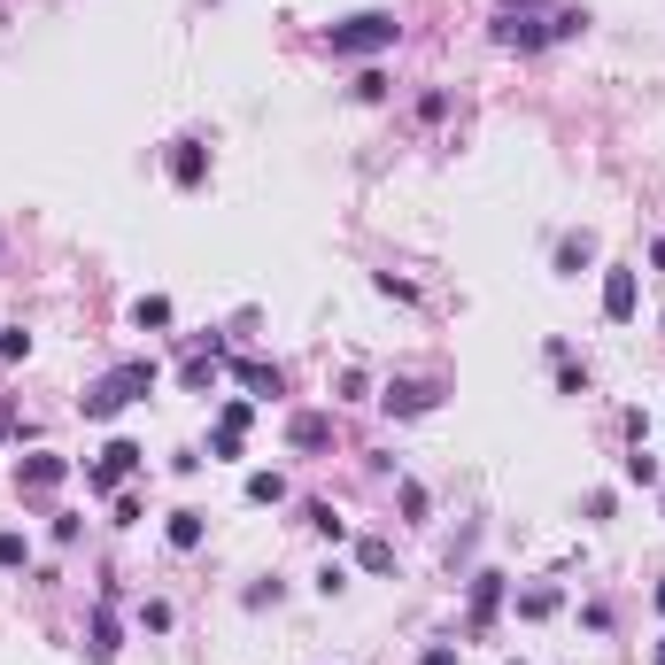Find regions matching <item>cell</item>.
<instances>
[{"mask_svg":"<svg viewBox=\"0 0 665 665\" xmlns=\"http://www.w3.org/2000/svg\"><path fill=\"white\" fill-rule=\"evenodd\" d=\"M140 395H155V364H116L109 379H93L86 395H78V410L86 418H116V410L140 403Z\"/></svg>","mask_w":665,"mask_h":665,"instance_id":"obj_1","label":"cell"},{"mask_svg":"<svg viewBox=\"0 0 665 665\" xmlns=\"http://www.w3.org/2000/svg\"><path fill=\"white\" fill-rule=\"evenodd\" d=\"M395 39H403V24H395V16H379V8L325 31V47H333V55H379V47H395Z\"/></svg>","mask_w":665,"mask_h":665,"instance_id":"obj_2","label":"cell"},{"mask_svg":"<svg viewBox=\"0 0 665 665\" xmlns=\"http://www.w3.org/2000/svg\"><path fill=\"white\" fill-rule=\"evenodd\" d=\"M140 464H147V449L116 434L109 449H101V464H86V488H93V495H116L124 480H132V472H140Z\"/></svg>","mask_w":665,"mask_h":665,"instance_id":"obj_3","label":"cell"},{"mask_svg":"<svg viewBox=\"0 0 665 665\" xmlns=\"http://www.w3.org/2000/svg\"><path fill=\"white\" fill-rule=\"evenodd\" d=\"M635 310H642V279L627 271V263H611V271H604V318L611 325H635Z\"/></svg>","mask_w":665,"mask_h":665,"instance_id":"obj_4","label":"cell"},{"mask_svg":"<svg viewBox=\"0 0 665 665\" xmlns=\"http://www.w3.org/2000/svg\"><path fill=\"white\" fill-rule=\"evenodd\" d=\"M62 480H70V457H55V449H31V457L16 464V488L24 495H55Z\"/></svg>","mask_w":665,"mask_h":665,"instance_id":"obj_5","label":"cell"},{"mask_svg":"<svg viewBox=\"0 0 665 665\" xmlns=\"http://www.w3.org/2000/svg\"><path fill=\"white\" fill-rule=\"evenodd\" d=\"M379 403H387V418H418V410H434V403H441V387H434V379H395Z\"/></svg>","mask_w":665,"mask_h":665,"instance_id":"obj_6","label":"cell"},{"mask_svg":"<svg viewBox=\"0 0 665 665\" xmlns=\"http://www.w3.org/2000/svg\"><path fill=\"white\" fill-rule=\"evenodd\" d=\"M495 39H503V47H542L550 24H534V16H511V8H503V16H495Z\"/></svg>","mask_w":665,"mask_h":665,"instance_id":"obj_7","label":"cell"},{"mask_svg":"<svg viewBox=\"0 0 665 665\" xmlns=\"http://www.w3.org/2000/svg\"><path fill=\"white\" fill-rule=\"evenodd\" d=\"M287 441L302 449V457H310V449H325V441H333V418H325V410H302V418L287 426Z\"/></svg>","mask_w":665,"mask_h":665,"instance_id":"obj_8","label":"cell"},{"mask_svg":"<svg viewBox=\"0 0 665 665\" xmlns=\"http://www.w3.org/2000/svg\"><path fill=\"white\" fill-rule=\"evenodd\" d=\"M495 611H503V573H480V580H472V635L488 627Z\"/></svg>","mask_w":665,"mask_h":665,"instance_id":"obj_9","label":"cell"},{"mask_svg":"<svg viewBox=\"0 0 665 665\" xmlns=\"http://www.w3.org/2000/svg\"><path fill=\"white\" fill-rule=\"evenodd\" d=\"M171 178H178V186H202V178H209L202 140H178V147H171Z\"/></svg>","mask_w":665,"mask_h":665,"instance_id":"obj_10","label":"cell"},{"mask_svg":"<svg viewBox=\"0 0 665 665\" xmlns=\"http://www.w3.org/2000/svg\"><path fill=\"white\" fill-rule=\"evenodd\" d=\"M240 387H248V395H279L287 379H279V364H263V356H248V364H240Z\"/></svg>","mask_w":665,"mask_h":665,"instance_id":"obj_11","label":"cell"},{"mask_svg":"<svg viewBox=\"0 0 665 665\" xmlns=\"http://www.w3.org/2000/svg\"><path fill=\"white\" fill-rule=\"evenodd\" d=\"M163 534H171V550H202V511H171V526H163Z\"/></svg>","mask_w":665,"mask_h":665,"instance_id":"obj_12","label":"cell"},{"mask_svg":"<svg viewBox=\"0 0 665 665\" xmlns=\"http://www.w3.org/2000/svg\"><path fill=\"white\" fill-rule=\"evenodd\" d=\"M132 325H140V333H163V325H171V302H163V294H140V302H132Z\"/></svg>","mask_w":665,"mask_h":665,"instance_id":"obj_13","label":"cell"},{"mask_svg":"<svg viewBox=\"0 0 665 665\" xmlns=\"http://www.w3.org/2000/svg\"><path fill=\"white\" fill-rule=\"evenodd\" d=\"M627 480H635V488H665L658 457H650V449H642V441H635V457H627Z\"/></svg>","mask_w":665,"mask_h":665,"instance_id":"obj_14","label":"cell"},{"mask_svg":"<svg viewBox=\"0 0 665 665\" xmlns=\"http://www.w3.org/2000/svg\"><path fill=\"white\" fill-rule=\"evenodd\" d=\"M588 256H596V240H588V232H580V240H557V271H565V279H573Z\"/></svg>","mask_w":665,"mask_h":665,"instance_id":"obj_15","label":"cell"},{"mask_svg":"<svg viewBox=\"0 0 665 665\" xmlns=\"http://www.w3.org/2000/svg\"><path fill=\"white\" fill-rule=\"evenodd\" d=\"M248 503H287V480L279 472H248Z\"/></svg>","mask_w":665,"mask_h":665,"instance_id":"obj_16","label":"cell"},{"mask_svg":"<svg viewBox=\"0 0 665 665\" xmlns=\"http://www.w3.org/2000/svg\"><path fill=\"white\" fill-rule=\"evenodd\" d=\"M356 565H364V573H387V565H395V550H387L379 534H364V542H356Z\"/></svg>","mask_w":665,"mask_h":665,"instance_id":"obj_17","label":"cell"},{"mask_svg":"<svg viewBox=\"0 0 665 665\" xmlns=\"http://www.w3.org/2000/svg\"><path fill=\"white\" fill-rule=\"evenodd\" d=\"M310 526H318L325 542H348V519L333 511V503H310Z\"/></svg>","mask_w":665,"mask_h":665,"instance_id":"obj_18","label":"cell"},{"mask_svg":"<svg viewBox=\"0 0 665 665\" xmlns=\"http://www.w3.org/2000/svg\"><path fill=\"white\" fill-rule=\"evenodd\" d=\"M557 395H588V364H573V356H557Z\"/></svg>","mask_w":665,"mask_h":665,"instance_id":"obj_19","label":"cell"},{"mask_svg":"<svg viewBox=\"0 0 665 665\" xmlns=\"http://www.w3.org/2000/svg\"><path fill=\"white\" fill-rule=\"evenodd\" d=\"M86 650H93V658H101V665L116 658V619H109V611H101V619H93V642H86Z\"/></svg>","mask_w":665,"mask_h":665,"instance_id":"obj_20","label":"cell"},{"mask_svg":"<svg viewBox=\"0 0 665 665\" xmlns=\"http://www.w3.org/2000/svg\"><path fill=\"white\" fill-rule=\"evenodd\" d=\"M24 534H16V526H0V573H16V565H24Z\"/></svg>","mask_w":665,"mask_h":665,"instance_id":"obj_21","label":"cell"},{"mask_svg":"<svg viewBox=\"0 0 665 665\" xmlns=\"http://www.w3.org/2000/svg\"><path fill=\"white\" fill-rule=\"evenodd\" d=\"M24 356H31V333H24V325H8V333H0V364H24Z\"/></svg>","mask_w":665,"mask_h":665,"instance_id":"obj_22","label":"cell"},{"mask_svg":"<svg viewBox=\"0 0 665 665\" xmlns=\"http://www.w3.org/2000/svg\"><path fill=\"white\" fill-rule=\"evenodd\" d=\"M519 611H526V619H550V611H557V588H526Z\"/></svg>","mask_w":665,"mask_h":665,"instance_id":"obj_23","label":"cell"},{"mask_svg":"<svg viewBox=\"0 0 665 665\" xmlns=\"http://www.w3.org/2000/svg\"><path fill=\"white\" fill-rule=\"evenodd\" d=\"M178 379H186L194 395H209V387H217V364H209V356H194V364H186V372H178Z\"/></svg>","mask_w":665,"mask_h":665,"instance_id":"obj_24","label":"cell"},{"mask_svg":"<svg viewBox=\"0 0 665 665\" xmlns=\"http://www.w3.org/2000/svg\"><path fill=\"white\" fill-rule=\"evenodd\" d=\"M418 665H457V650H449V642H434V650H426Z\"/></svg>","mask_w":665,"mask_h":665,"instance_id":"obj_25","label":"cell"},{"mask_svg":"<svg viewBox=\"0 0 665 665\" xmlns=\"http://www.w3.org/2000/svg\"><path fill=\"white\" fill-rule=\"evenodd\" d=\"M650 263H658V271H665V240H658V248H650Z\"/></svg>","mask_w":665,"mask_h":665,"instance_id":"obj_26","label":"cell"},{"mask_svg":"<svg viewBox=\"0 0 665 665\" xmlns=\"http://www.w3.org/2000/svg\"><path fill=\"white\" fill-rule=\"evenodd\" d=\"M650 658H658V665H665V635H658V650H650Z\"/></svg>","mask_w":665,"mask_h":665,"instance_id":"obj_27","label":"cell"},{"mask_svg":"<svg viewBox=\"0 0 665 665\" xmlns=\"http://www.w3.org/2000/svg\"><path fill=\"white\" fill-rule=\"evenodd\" d=\"M658 611H665V580H658Z\"/></svg>","mask_w":665,"mask_h":665,"instance_id":"obj_28","label":"cell"},{"mask_svg":"<svg viewBox=\"0 0 665 665\" xmlns=\"http://www.w3.org/2000/svg\"><path fill=\"white\" fill-rule=\"evenodd\" d=\"M0 434H8V410H0Z\"/></svg>","mask_w":665,"mask_h":665,"instance_id":"obj_29","label":"cell"},{"mask_svg":"<svg viewBox=\"0 0 665 665\" xmlns=\"http://www.w3.org/2000/svg\"><path fill=\"white\" fill-rule=\"evenodd\" d=\"M511 665H526V658H511Z\"/></svg>","mask_w":665,"mask_h":665,"instance_id":"obj_30","label":"cell"},{"mask_svg":"<svg viewBox=\"0 0 665 665\" xmlns=\"http://www.w3.org/2000/svg\"><path fill=\"white\" fill-rule=\"evenodd\" d=\"M658 325H665V318H658Z\"/></svg>","mask_w":665,"mask_h":665,"instance_id":"obj_31","label":"cell"}]
</instances>
